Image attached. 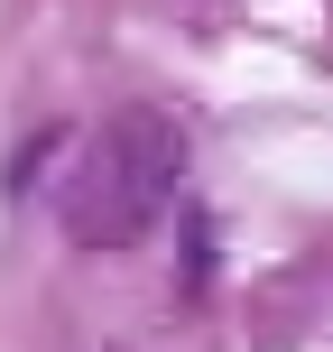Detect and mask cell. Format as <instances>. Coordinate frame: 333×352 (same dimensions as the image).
Segmentation results:
<instances>
[{"mask_svg": "<svg viewBox=\"0 0 333 352\" xmlns=\"http://www.w3.org/2000/svg\"><path fill=\"white\" fill-rule=\"evenodd\" d=\"M185 176V130L158 102H121L84 148H74L65 186H56V223L84 250H130L139 232H158V213L176 204Z\"/></svg>", "mask_w": 333, "mask_h": 352, "instance_id": "1", "label": "cell"}]
</instances>
